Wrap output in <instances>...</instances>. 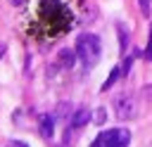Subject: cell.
Listing matches in <instances>:
<instances>
[{"instance_id":"ba28073f","label":"cell","mask_w":152,"mask_h":147,"mask_svg":"<svg viewBox=\"0 0 152 147\" xmlns=\"http://www.w3.org/2000/svg\"><path fill=\"white\" fill-rule=\"evenodd\" d=\"M74 59H76V55H71L69 50H62V52H59V62H62V66H71Z\"/></svg>"},{"instance_id":"7c38bea8","label":"cell","mask_w":152,"mask_h":147,"mask_svg":"<svg viewBox=\"0 0 152 147\" xmlns=\"http://www.w3.org/2000/svg\"><path fill=\"white\" fill-rule=\"evenodd\" d=\"M140 9H142V14L147 17V14H150V2H147V0H140Z\"/></svg>"},{"instance_id":"9a60e30c","label":"cell","mask_w":152,"mask_h":147,"mask_svg":"<svg viewBox=\"0 0 152 147\" xmlns=\"http://www.w3.org/2000/svg\"><path fill=\"white\" fill-rule=\"evenodd\" d=\"M5 50H7V47H5L2 43H0V57H2V52H5Z\"/></svg>"},{"instance_id":"52a82bcc","label":"cell","mask_w":152,"mask_h":147,"mask_svg":"<svg viewBox=\"0 0 152 147\" xmlns=\"http://www.w3.org/2000/svg\"><path fill=\"white\" fill-rule=\"evenodd\" d=\"M119 76H124V74H121V69H119V66H114V69L109 71V78L102 83V90H109V88H112V85L119 81Z\"/></svg>"},{"instance_id":"8fae6325","label":"cell","mask_w":152,"mask_h":147,"mask_svg":"<svg viewBox=\"0 0 152 147\" xmlns=\"http://www.w3.org/2000/svg\"><path fill=\"white\" fill-rule=\"evenodd\" d=\"M104 119H107V111H104V107H100L95 114V123H104Z\"/></svg>"},{"instance_id":"30bf717a","label":"cell","mask_w":152,"mask_h":147,"mask_svg":"<svg viewBox=\"0 0 152 147\" xmlns=\"http://www.w3.org/2000/svg\"><path fill=\"white\" fill-rule=\"evenodd\" d=\"M142 57L152 62V26H150V40H147V47H145V52H142Z\"/></svg>"},{"instance_id":"277c9868","label":"cell","mask_w":152,"mask_h":147,"mask_svg":"<svg viewBox=\"0 0 152 147\" xmlns=\"http://www.w3.org/2000/svg\"><path fill=\"white\" fill-rule=\"evenodd\" d=\"M88 121H90V109H86V107H81L71 114V128H83Z\"/></svg>"},{"instance_id":"2e32d148","label":"cell","mask_w":152,"mask_h":147,"mask_svg":"<svg viewBox=\"0 0 152 147\" xmlns=\"http://www.w3.org/2000/svg\"><path fill=\"white\" fill-rule=\"evenodd\" d=\"M19 2H24V0H12V5H19Z\"/></svg>"},{"instance_id":"4fadbf2b","label":"cell","mask_w":152,"mask_h":147,"mask_svg":"<svg viewBox=\"0 0 152 147\" xmlns=\"http://www.w3.org/2000/svg\"><path fill=\"white\" fill-rule=\"evenodd\" d=\"M7 147H28L26 142H19V140H12V142H7Z\"/></svg>"},{"instance_id":"5bb4252c","label":"cell","mask_w":152,"mask_h":147,"mask_svg":"<svg viewBox=\"0 0 152 147\" xmlns=\"http://www.w3.org/2000/svg\"><path fill=\"white\" fill-rule=\"evenodd\" d=\"M145 92H147V95L152 97V83H150V85H145Z\"/></svg>"},{"instance_id":"5b68a950","label":"cell","mask_w":152,"mask_h":147,"mask_svg":"<svg viewBox=\"0 0 152 147\" xmlns=\"http://www.w3.org/2000/svg\"><path fill=\"white\" fill-rule=\"evenodd\" d=\"M55 114H45V116H40V135L43 138H52V133H55Z\"/></svg>"},{"instance_id":"8992f818","label":"cell","mask_w":152,"mask_h":147,"mask_svg":"<svg viewBox=\"0 0 152 147\" xmlns=\"http://www.w3.org/2000/svg\"><path fill=\"white\" fill-rule=\"evenodd\" d=\"M116 28H119V50L126 52V47H128V28L124 24H119Z\"/></svg>"},{"instance_id":"7a4b0ae2","label":"cell","mask_w":152,"mask_h":147,"mask_svg":"<svg viewBox=\"0 0 152 147\" xmlns=\"http://www.w3.org/2000/svg\"><path fill=\"white\" fill-rule=\"evenodd\" d=\"M131 142V133L126 128H112V130H102L90 147H128Z\"/></svg>"},{"instance_id":"9c48e42d","label":"cell","mask_w":152,"mask_h":147,"mask_svg":"<svg viewBox=\"0 0 152 147\" xmlns=\"http://www.w3.org/2000/svg\"><path fill=\"white\" fill-rule=\"evenodd\" d=\"M69 109H71V104H69V102H62V104H57L55 116H57V119H66V116H69Z\"/></svg>"},{"instance_id":"3957f363","label":"cell","mask_w":152,"mask_h":147,"mask_svg":"<svg viewBox=\"0 0 152 147\" xmlns=\"http://www.w3.org/2000/svg\"><path fill=\"white\" fill-rule=\"evenodd\" d=\"M114 114H116L121 121L133 119V116H135V100H133V95H128V92L116 95V97H114Z\"/></svg>"},{"instance_id":"6da1fadb","label":"cell","mask_w":152,"mask_h":147,"mask_svg":"<svg viewBox=\"0 0 152 147\" xmlns=\"http://www.w3.org/2000/svg\"><path fill=\"white\" fill-rule=\"evenodd\" d=\"M100 52H102V43L97 36L93 33H83L76 38V57L83 62L86 69H93L100 59Z\"/></svg>"}]
</instances>
